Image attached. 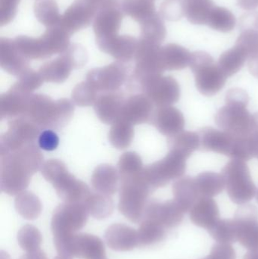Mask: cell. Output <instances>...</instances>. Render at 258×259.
<instances>
[{
	"label": "cell",
	"mask_w": 258,
	"mask_h": 259,
	"mask_svg": "<svg viewBox=\"0 0 258 259\" xmlns=\"http://www.w3.org/2000/svg\"><path fill=\"white\" fill-rule=\"evenodd\" d=\"M42 156L33 143L2 155L1 189L7 194L22 193L42 166Z\"/></svg>",
	"instance_id": "6da1fadb"
},
{
	"label": "cell",
	"mask_w": 258,
	"mask_h": 259,
	"mask_svg": "<svg viewBox=\"0 0 258 259\" xmlns=\"http://www.w3.org/2000/svg\"><path fill=\"white\" fill-rule=\"evenodd\" d=\"M74 105L66 100L51 101L46 96L31 95L21 118H26L43 128L63 127L74 113Z\"/></svg>",
	"instance_id": "7a4b0ae2"
},
{
	"label": "cell",
	"mask_w": 258,
	"mask_h": 259,
	"mask_svg": "<svg viewBox=\"0 0 258 259\" xmlns=\"http://www.w3.org/2000/svg\"><path fill=\"white\" fill-rule=\"evenodd\" d=\"M69 37V33L57 25L48 27L39 37L20 36L14 40L27 59H39L66 51L70 47Z\"/></svg>",
	"instance_id": "3957f363"
},
{
	"label": "cell",
	"mask_w": 258,
	"mask_h": 259,
	"mask_svg": "<svg viewBox=\"0 0 258 259\" xmlns=\"http://www.w3.org/2000/svg\"><path fill=\"white\" fill-rule=\"evenodd\" d=\"M42 174L67 203H83L91 195L89 187L69 174L65 164L51 159L42 165Z\"/></svg>",
	"instance_id": "277c9868"
},
{
	"label": "cell",
	"mask_w": 258,
	"mask_h": 259,
	"mask_svg": "<svg viewBox=\"0 0 258 259\" xmlns=\"http://www.w3.org/2000/svg\"><path fill=\"white\" fill-rule=\"evenodd\" d=\"M189 67L195 76L197 90L202 95L212 97L225 86L227 76L209 53H192Z\"/></svg>",
	"instance_id": "5b68a950"
},
{
	"label": "cell",
	"mask_w": 258,
	"mask_h": 259,
	"mask_svg": "<svg viewBox=\"0 0 258 259\" xmlns=\"http://www.w3.org/2000/svg\"><path fill=\"white\" fill-rule=\"evenodd\" d=\"M87 209L83 203H65L59 205L53 214L51 228L56 249H59L79 230L86 225Z\"/></svg>",
	"instance_id": "8992f818"
},
{
	"label": "cell",
	"mask_w": 258,
	"mask_h": 259,
	"mask_svg": "<svg viewBox=\"0 0 258 259\" xmlns=\"http://www.w3.org/2000/svg\"><path fill=\"white\" fill-rule=\"evenodd\" d=\"M150 187L140 174L121 180L119 210L130 222L138 223L142 219Z\"/></svg>",
	"instance_id": "52a82bcc"
},
{
	"label": "cell",
	"mask_w": 258,
	"mask_h": 259,
	"mask_svg": "<svg viewBox=\"0 0 258 259\" xmlns=\"http://www.w3.org/2000/svg\"><path fill=\"white\" fill-rule=\"evenodd\" d=\"M221 175L227 193L235 202H245L255 194L256 187L245 161L232 159L223 168Z\"/></svg>",
	"instance_id": "ba28073f"
},
{
	"label": "cell",
	"mask_w": 258,
	"mask_h": 259,
	"mask_svg": "<svg viewBox=\"0 0 258 259\" xmlns=\"http://www.w3.org/2000/svg\"><path fill=\"white\" fill-rule=\"evenodd\" d=\"M186 170V158L170 151L165 158L143 168L142 176L150 188H159L183 178Z\"/></svg>",
	"instance_id": "9c48e42d"
},
{
	"label": "cell",
	"mask_w": 258,
	"mask_h": 259,
	"mask_svg": "<svg viewBox=\"0 0 258 259\" xmlns=\"http://www.w3.org/2000/svg\"><path fill=\"white\" fill-rule=\"evenodd\" d=\"M140 84L145 96L159 108L171 106L180 100V85L174 77L154 76L142 80Z\"/></svg>",
	"instance_id": "30bf717a"
},
{
	"label": "cell",
	"mask_w": 258,
	"mask_h": 259,
	"mask_svg": "<svg viewBox=\"0 0 258 259\" xmlns=\"http://www.w3.org/2000/svg\"><path fill=\"white\" fill-rule=\"evenodd\" d=\"M106 0H75L62 15L60 24L72 33L87 27Z\"/></svg>",
	"instance_id": "8fae6325"
},
{
	"label": "cell",
	"mask_w": 258,
	"mask_h": 259,
	"mask_svg": "<svg viewBox=\"0 0 258 259\" xmlns=\"http://www.w3.org/2000/svg\"><path fill=\"white\" fill-rule=\"evenodd\" d=\"M251 117L247 106L226 104L215 115V122L229 134L246 137L251 131Z\"/></svg>",
	"instance_id": "7c38bea8"
},
{
	"label": "cell",
	"mask_w": 258,
	"mask_h": 259,
	"mask_svg": "<svg viewBox=\"0 0 258 259\" xmlns=\"http://www.w3.org/2000/svg\"><path fill=\"white\" fill-rule=\"evenodd\" d=\"M59 255L80 259H104L106 248L101 239L87 234H75L58 251Z\"/></svg>",
	"instance_id": "4fadbf2b"
},
{
	"label": "cell",
	"mask_w": 258,
	"mask_h": 259,
	"mask_svg": "<svg viewBox=\"0 0 258 259\" xmlns=\"http://www.w3.org/2000/svg\"><path fill=\"white\" fill-rule=\"evenodd\" d=\"M198 134L200 148L203 151L216 152L233 159L236 152L238 137L211 127L201 129Z\"/></svg>",
	"instance_id": "5bb4252c"
},
{
	"label": "cell",
	"mask_w": 258,
	"mask_h": 259,
	"mask_svg": "<svg viewBox=\"0 0 258 259\" xmlns=\"http://www.w3.org/2000/svg\"><path fill=\"white\" fill-rule=\"evenodd\" d=\"M124 63V62H115L104 68H95L87 74V81L97 91H117L126 78L127 70Z\"/></svg>",
	"instance_id": "9a60e30c"
},
{
	"label": "cell",
	"mask_w": 258,
	"mask_h": 259,
	"mask_svg": "<svg viewBox=\"0 0 258 259\" xmlns=\"http://www.w3.org/2000/svg\"><path fill=\"white\" fill-rule=\"evenodd\" d=\"M0 65L6 71L21 76L29 68L28 59L18 50L14 39H0Z\"/></svg>",
	"instance_id": "2e32d148"
},
{
	"label": "cell",
	"mask_w": 258,
	"mask_h": 259,
	"mask_svg": "<svg viewBox=\"0 0 258 259\" xmlns=\"http://www.w3.org/2000/svg\"><path fill=\"white\" fill-rule=\"evenodd\" d=\"M151 120L158 131L168 137H174L180 134L185 127L183 113L173 106L159 108L153 114Z\"/></svg>",
	"instance_id": "e0dca14e"
},
{
	"label": "cell",
	"mask_w": 258,
	"mask_h": 259,
	"mask_svg": "<svg viewBox=\"0 0 258 259\" xmlns=\"http://www.w3.org/2000/svg\"><path fill=\"white\" fill-rule=\"evenodd\" d=\"M152 109L153 103L147 96H134L125 102L118 119L124 120L132 125L142 124L151 119Z\"/></svg>",
	"instance_id": "ac0fdd59"
},
{
	"label": "cell",
	"mask_w": 258,
	"mask_h": 259,
	"mask_svg": "<svg viewBox=\"0 0 258 259\" xmlns=\"http://www.w3.org/2000/svg\"><path fill=\"white\" fill-rule=\"evenodd\" d=\"M108 246L112 250L127 252L139 246L137 231L122 224H115L106 232Z\"/></svg>",
	"instance_id": "d6986e66"
},
{
	"label": "cell",
	"mask_w": 258,
	"mask_h": 259,
	"mask_svg": "<svg viewBox=\"0 0 258 259\" xmlns=\"http://www.w3.org/2000/svg\"><path fill=\"white\" fill-rule=\"evenodd\" d=\"M72 68H77V66L66 50L57 59L42 65L39 73L44 80L60 83L68 78Z\"/></svg>",
	"instance_id": "ffe728a7"
},
{
	"label": "cell",
	"mask_w": 258,
	"mask_h": 259,
	"mask_svg": "<svg viewBox=\"0 0 258 259\" xmlns=\"http://www.w3.org/2000/svg\"><path fill=\"white\" fill-rule=\"evenodd\" d=\"M124 98L120 94L106 93L97 98L95 109L98 118L106 124H114L121 116Z\"/></svg>",
	"instance_id": "44dd1931"
},
{
	"label": "cell",
	"mask_w": 258,
	"mask_h": 259,
	"mask_svg": "<svg viewBox=\"0 0 258 259\" xmlns=\"http://www.w3.org/2000/svg\"><path fill=\"white\" fill-rule=\"evenodd\" d=\"M191 54L189 50L177 44H171L161 48L160 56L164 70L177 71L189 66Z\"/></svg>",
	"instance_id": "7402d4cb"
},
{
	"label": "cell",
	"mask_w": 258,
	"mask_h": 259,
	"mask_svg": "<svg viewBox=\"0 0 258 259\" xmlns=\"http://www.w3.org/2000/svg\"><path fill=\"white\" fill-rule=\"evenodd\" d=\"M169 147L170 151L177 152L188 159L194 152L200 148L199 134L192 131H182L171 137Z\"/></svg>",
	"instance_id": "603a6c76"
},
{
	"label": "cell",
	"mask_w": 258,
	"mask_h": 259,
	"mask_svg": "<svg viewBox=\"0 0 258 259\" xmlns=\"http://www.w3.org/2000/svg\"><path fill=\"white\" fill-rule=\"evenodd\" d=\"M118 174L111 165H101L96 168L92 176V186L101 194L111 196L117 190Z\"/></svg>",
	"instance_id": "cb8c5ba5"
},
{
	"label": "cell",
	"mask_w": 258,
	"mask_h": 259,
	"mask_svg": "<svg viewBox=\"0 0 258 259\" xmlns=\"http://www.w3.org/2000/svg\"><path fill=\"white\" fill-rule=\"evenodd\" d=\"M139 25V39L161 45L166 36V28L163 18L159 14L156 13L153 16L140 23Z\"/></svg>",
	"instance_id": "d4e9b609"
},
{
	"label": "cell",
	"mask_w": 258,
	"mask_h": 259,
	"mask_svg": "<svg viewBox=\"0 0 258 259\" xmlns=\"http://www.w3.org/2000/svg\"><path fill=\"white\" fill-rule=\"evenodd\" d=\"M184 15L194 24H207L215 8L212 0H183Z\"/></svg>",
	"instance_id": "484cf974"
},
{
	"label": "cell",
	"mask_w": 258,
	"mask_h": 259,
	"mask_svg": "<svg viewBox=\"0 0 258 259\" xmlns=\"http://www.w3.org/2000/svg\"><path fill=\"white\" fill-rule=\"evenodd\" d=\"M247 59H248V56L246 53L236 45L221 55L218 64L224 74L228 77L240 71Z\"/></svg>",
	"instance_id": "4316f807"
},
{
	"label": "cell",
	"mask_w": 258,
	"mask_h": 259,
	"mask_svg": "<svg viewBox=\"0 0 258 259\" xmlns=\"http://www.w3.org/2000/svg\"><path fill=\"white\" fill-rule=\"evenodd\" d=\"M123 9L139 24L156 13L154 0H124Z\"/></svg>",
	"instance_id": "83f0119b"
},
{
	"label": "cell",
	"mask_w": 258,
	"mask_h": 259,
	"mask_svg": "<svg viewBox=\"0 0 258 259\" xmlns=\"http://www.w3.org/2000/svg\"><path fill=\"white\" fill-rule=\"evenodd\" d=\"M33 9L38 21L47 28L59 25L62 15L55 0H37Z\"/></svg>",
	"instance_id": "f1b7e54d"
},
{
	"label": "cell",
	"mask_w": 258,
	"mask_h": 259,
	"mask_svg": "<svg viewBox=\"0 0 258 259\" xmlns=\"http://www.w3.org/2000/svg\"><path fill=\"white\" fill-rule=\"evenodd\" d=\"M195 180L198 192L204 196H216L225 187L223 175L215 172H202L197 175Z\"/></svg>",
	"instance_id": "f546056e"
},
{
	"label": "cell",
	"mask_w": 258,
	"mask_h": 259,
	"mask_svg": "<svg viewBox=\"0 0 258 259\" xmlns=\"http://www.w3.org/2000/svg\"><path fill=\"white\" fill-rule=\"evenodd\" d=\"M15 208L20 215L27 220H34L40 215L42 205L39 199L33 193H20L15 199Z\"/></svg>",
	"instance_id": "4dcf8cb0"
},
{
	"label": "cell",
	"mask_w": 258,
	"mask_h": 259,
	"mask_svg": "<svg viewBox=\"0 0 258 259\" xmlns=\"http://www.w3.org/2000/svg\"><path fill=\"white\" fill-rule=\"evenodd\" d=\"M89 214L96 219H104L113 212L114 203L110 196L101 194H92L84 203Z\"/></svg>",
	"instance_id": "1f68e13d"
},
{
	"label": "cell",
	"mask_w": 258,
	"mask_h": 259,
	"mask_svg": "<svg viewBox=\"0 0 258 259\" xmlns=\"http://www.w3.org/2000/svg\"><path fill=\"white\" fill-rule=\"evenodd\" d=\"M134 131L133 125L124 120L115 121L109 133V140L114 146L120 149H126L130 146L133 138Z\"/></svg>",
	"instance_id": "d6a6232c"
},
{
	"label": "cell",
	"mask_w": 258,
	"mask_h": 259,
	"mask_svg": "<svg viewBox=\"0 0 258 259\" xmlns=\"http://www.w3.org/2000/svg\"><path fill=\"white\" fill-rule=\"evenodd\" d=\"M236 24V18L230 11L225 8L215 6L211 12L207 25L214 30L227 33L233 30Z\"/></svg>",
	"instance_id": "836d02e7"
},
{
	"label": "cell",
	"mask_w": 258,
	"mask_h": 259,
	"mask_svg": "<svg viewBox=\"0 0 258 259\" xmlns=\"http://www.w3.org/2000/svg\"><path fill=\"white\" fill-rule=\"evenodd\" d=\"M176 199L182 205H188L194 200L199 193L197 188L195 178L183 177L177 180L173 187Z\"/></svg>",
	"instance_id": "e575fe53"
},
{
	"label": "cell",
	"mask_w": 258,
	"mask_h": 259,
	"mask_svg": "<svg viewBox=\"0 0 258 259\" xmlns=\"http://www.w3.org/2000/svg\"><path fill=\"white\" fill-rule=\"evenodd\" d=\"M42 240L41 233L33 225H25L18 234V244L26 252H33L40 249Z\"/></svg>",
	"instance_id": "d590c367"
},
{
	"label": "cell",
	"mask_w": 258,
	"mask_h": 259,
	"mask_svg": "<svg viewBox=\"0 0 258 259\" xmlns=\"http://www.w3.org/2000/svg\"><path fill=\"white\" fill-rule=\"evenodd\" d=\"M142 166L140 157L136 155V153L127 152L124 154L119 161L121 179H126L140 175L143 170Z\"/></svg>",
	"instance_id": "8d00e7d4"
},
{
	"label": "cell",
	"mask_w": 258,
	"mask_h": 259,
	"mask_svg": "<svg viewBox=\"0 0 258 259\" xmlns=\"http://www.w3.org/2000/svg\"><path fill=\"white\" fill-rule=\"evenodd\" d=\"M139 246H147L159 240L162 236V231L159 224L153 221H144L137 231Z\"/></svg>",
	"instance_id": "74e56055"
},
{
	"label": "cell",
	"mask_w": 258,
	"mask_h": 259,
	"mask_svg": "<svg viewBox=\"0 0 258 259\" xmlns=\"http://www.w3.org/2000/svg\"><path fill=\"white\" fill-rule=\"evenodd\" d=\"M98 91L89 82H84L76 87L72 97L76 104L80 106H89L97 100Z\"/></svg>",
	"instance_id": "f35d334b"
},
{
	"label": "cell",
	"mask_w": 258,
	"mask_h": 259,
	"mask_svg": "<svg viewBox=\"0 0 258 259\" xmlns=\"http://www.w3.org/2000/svg\"><path fill=\"white\" fill-rule=\"evenodd\" d=\"M236 46L242 49L249 59L258 53V30H245L236 41Z\"/></svg>",
	"instance_id": "ab89813d"
},
{
	"label": "cell",
	"mask_w": 258,
	"mask_h": 259,
	"mask_svg": "<svg viewBox=\"0 0 258 259\" xmlns=\"http://www.w3.org/2000/svg\"><path fill=\"white\" fill-rule=\"evenodd\" d=\"M160 15L168 21H177L184 15L183 0H165L161 5Z\"/></svg>",
	"instance_id": "60d3db41"
},
{
	"label": "cell",
	"mask_w": 258,
	"mask_h": 259,
	"mask_svg": "<svg viewBox=\"0 0 258 259\" xmlns=\"http://www.w3.org/2000/svg\"><path fill=\"white\" fill-rule=\"evenodd\" d=\"M19 77V81L15 83L14 86L20 91L27 94H30L31 91L37 89L44 80L39 72H36L30 69L27 70Z\"/></svg>",
	"instance_id": "b9f144b4"
},
{
	"label": "cell",
	"mask_w": 258,
	"mask_h": 259,
	"mask_svg": "<svg viewBox=\"0 0 258 259\" xmlns=\"http://www.w3.org/2000/svg\"><path fill=\"white\" fill-rule=\"evenodd\" d=\"M20 0H0V24H9L16 14Z\"/></svg>",
	"instance_id": "7bdbcfd3"
},
{
	"label": "cell",
	"mask_w": 258,
	"mask_h": 259,
	"mask_svg": "<svg viewBox=\"0 0 258 259\" xmlns=\"http://www.w3.org/2000/svg\"><path fill=\"white\" fill-rule=\"evenodd\" d=\"M226 104L239 105L247 106L249 102V97L246 91L241 88L229 90L226 94Z\"/></svg>",
	"instance_id": "ee69618b"
},
{
	"label": "cell",
	"mask_w": 258,
	"mask_h": 259,
	"mask_svg": "<svg viewBox=\"0 0 258 259\" xmlns=\"http://www.w3.org/2000/svg\"><path fill=\"white\" fill-rule=\"evenodd\" d=\"M59 139L57 134L51 130H46L41 133L39 137V146L41 149L53 151L59 146Z\"/></svg>",
	"instance_id": "f6af8a7d"
},
{
	"label": "cell",
	"mask_w": 258,
	"mask_h": 259,
	"mask_svg": "<svg viewBox=\"0 0 258 259\" xmlns=\"http://www.w3.org/2000/svg\"><path fill=\"white\" fill-rule=\"evenodd\" d=\"M248 151L251 158L258 159V131H251L246 137Z\"/></svg>",
	"instance_id": "bcb514c9"
},
{
	"label": "cell",
	"mask_w": 258,
	"mask_h": 259,
	"mask_svg": "<svg viewBox=\"0 0 258 259\" xmlns=\"http://www.w3.org/2000/svg\"><path fill=\"white\" fill-rule=\"evenodd\" d=\"M240 25L243 30H256L255 28H258V13H250L242 17Z\"/></svg>",
	"instance_id": "7dc6e473"
},
{
	"label": "cell",
	"mask_w": 258,
	"mask_h": 259,
	"mask_svg": "<svg viewBox=\"0 0 258 259\" xmlns=\"http://www.w3.org/2000/svg\"><path fill=\"white\" fill-rule=\"evenodd\" d=\"M248 68L250 74L258 79V53L248 59Z\"/></svg>",
	"instance_id": "c3c4849f"
},
{
	"label": "cell",
	"mask_w": 258,
	"mask_h": 259,
	"mask_svg": "<svg viewBox=\"0 0 258 259\" xmlns=\"http://www.w3.org/2000/svg\"><path fill=\"white\" fill-rule=\"evenodd\" d=\"M238 4L245 10H253L258 7V0H238Z\"/></svg>",
	"instance_id": "681fc988"
},
{
	"label": "cell",
	"mask_w": 258,
	"mask_h": 259,
	"mask_svg": "<svg viewBox=\"0 0 258 259\" xmlns=\"http://www.w3.org/2000/svg\"><path fill=\"white\" fill-rule=\"evenodd\" d=\"M20 259H48L43 251L40 249L33 252H27Z\"/></svg>",
	"instance_id": "f907efd6"
},
{
	"label": "cell",
	"mask_w": 258,
	"mask_h": 259,
	"mask_svg": "<svg viewBox=\"0 0 258 259\" xmlns=\"http://www.w3.org/2000/svg\"><path fill=\"white\" fill-rule=\"evenodd\" d=\"M254 131H258V112L252 115V117H251V132Z\"/></svg>",
	"instance_id": "816d5d0a"
},
{
	"label": "cell",
	"mask_w": 258,
	"mask_h": 259,
	"mask_svg": "<svg viewBox=\"0 0 258 259\" xmlns=\"http://www.w3.org/2000/svg\"><path fill=\"white\" fill-rule=\"evenodd\" d=\"M1 259H10V257H9V255H8L7 253H6V252H2Z\"/></svg>",
	"instance_id": "f5cc1de1"
},
{
	"label": "cell",
	"mask_w": 258,
	"mask_h": 259,
	"mask_svg": "<svg viewBox=\"0 0 258 259\" xmlns=\"http://www.w3.org/2000/svg\"><path fill=\"white\" fill-rule=\"evenodd\" d=\"M54 259H73V258H71V257L65 256V255H59Z\"/></svg>",
	"instance_id": "db71d44e"
},
{
	"label": "cell",
	"mask_w": 258,
	"mask_h": 259,
	"mask_svg": "<svg viewBox=\"0 0 258 259\" xmlns=\"http://www.w3.org/2000/svg\"><path fill=\"white\" fill-rule=\"evenodd\" d=\"M257 199H258V193H257Z\"/></svg>",
	"instance_id": "11a10c76"
},
{
	"label": "cell",
	"mask_w": 258,
	"mask_h": 259,
	"mask_svg": "<svg viewBox=\"0 0 258 259\" xmlns=\"http://www.w3.org/2000/svg\"><path fill=\"white\" fill-rule=\"evenodd\" d=\"M104 259H107V258H104Z\"/></svg>",
	"instance_id": "9f6ffc18"
}]
</instances>
